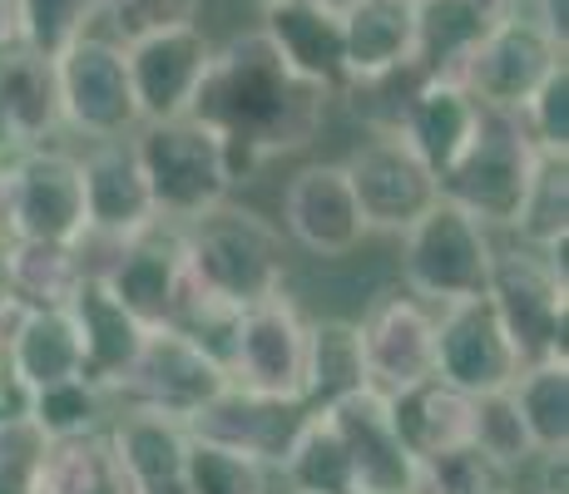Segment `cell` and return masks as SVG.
I'll list each match as a JSON object with an SVG mask.
<instances>
[{
  "mask_svg": "<svg viewBox=\"0 0 569 494\" xmlns=\"http://www.w3.org/2000/svg\"><path fill=\"white\" fill-rule=\"evenodd\" d=\"M327 104L332 94L322 84L302 80L262 30H248L208 54L189 119L213 129L233 179H243L278 153L308 149L327 124Z\"/></svg>",
  "mask_w": 569,
  "mask_h": 494,
  "instance_id": "1",
  "label": "cell"
},
{
  "mask_svg": "<svg viewBox=\"0 0 569 494\" xmlns=\"http://www.w3.org/2000/svg\"><path fill=\"white\" fill-rule=\"evenodd\" d=\"M183 248V282L208 302H223L233 312H248L258 302H272L288 288V248L282 233L258 218L253 208H213L179 228Z\"/></svg>",
  "mask_w": 569,
  "mask_h": 494,
  "instance_id": "2",
  "label": "cell"
},
{
  "mask_svg": "<svg viewBox=\"0 0 569 494\" xmlns=\"http://www.w3.org/2000/svg\"><path fill=\"white\" fill-rule=\"evenodd\" d=\"M129 144H134L139 173L149 183L159 223H169V228H183L193 218L223 208L238 183L218 134L189 114L163 119V124H139L129 134Z\"/></svg>",
  "mask_w": 569,
  "mask_h": 494,
  "instance_id": "3",
  "label": "cell"
},
{
  "mask_svg": "<svg viewBox=\"0 0 569 494\" xmlns=\"http://www.w3.org/2000/svg\"><path fill=\"white\" fill-rule=\"evenodd\" d=\"M490 268H496V243L480 218L456 208L451 198H436L421 218L401 233V278L416 302H470L486 296Z\"/></svg>",
  "mask_w": 569,
  "mask_h": 494,
  "instance_id": "4",
  "label": "cell"
},
{
  "mask_svg": "<svg viewBox=\"0 0 569 494\" xmlns=\"http://www.w3.org/2000/svg\"><path fill=\"white\" fill-rule=\"evenodd\" d=\"M486 302L496 306L520 366L535 361H565L569 332V278H565V248L560 252H530V248H496Z\"/></svg>",
  "mask_w": 569,
  "mask_h": 494,
  "instance_id": "5",
  "label": "cell"
},
{
  "mask_svg": "<svg viewBox=\"0 0 569 494\" xmlns=\"http://www.w3.org/2000/svg\"><path fill=\"white\" fill-rule=\"evenodd\" d=\"M540 153L530 149L520 119L486 109L476 124V139L466 144V153L441 173V198H451L456 208H466L470 218H480L486 228H510L530 173Z\"/></svg>",
  "mask_w": 569,
  "mask_h": 494,
  "instance_id": "6",
  "label": "cell"
},
{
  "mask_svg": "<svg viewBox=\"0 0 569 494\" xmlns=\"http://www.w3.org/2000/svg\"><path fill=\"white\" fill-rule=\"evenodd\" d=\"M84 179L80 159L64 149H26L6 159L0 233L16 243H80L84 238Z\"/></svg>",
  "mask_w": 569,
  "mask_h": 494,
  "instance_id": "7",
  "label": "cell"
},
{
  "mask_svg": "<svg viewBox=\"0 0 569 494\" xmlns=\"http://www.w3.org/2000/svg\"><path fill=\"white\" fill-rule=\"evenodd\" d=\"M54 84H60V119L64 129L100 139H129L139 129L134 84H129L124 46H114L100 30H84L54 54Z\"/></svg>",
  "mask_w": 569,
  "mask_h": 494,
  "instance_id": "8",
  "label": "cell"
},
{
  "mask_svg": "<svg viewBox=\"0 0 569 494\" xmlns=\"http://www.w3.org/2000/svg\"><path fill=\"white\" fill-rule=\"evenodd\" d=\"M223 386H228V371L213 356H203L173 326H159V332L144 336L134 371L114 391V411H154V415H173V421H189Z\"/></svg>",
  "mask_w": 569,
  "mask_h": 494,
  "instance_id": "9",
  "label": "cell"
},
{
  "mask_svg": "<svg viewBox=\"0 0 569 494\" xmlns=\"http://www.w3.org/2000/svg\"><path fill=\"white\" fill-rule=\"evenodd\" d=\"M565 64V50L535 26L530 16H506L486 30V40L466 60L461 84L476 94L480 109H500V114H520L525 99L540 90L555 70Z\"/></svg>",
  "mask_w": 569,
  "mask_h": 494,
  "instance_id": "10",
  "label": "cell"
},
{
  "mask_svg": "<svg viewBox=\"0 0 569 494\" xmlns=\"http://www.w3.org/2000/svg\"><path fill=\"white\" fill-rule=\"evenodd\" d=\"M436 376L470 401L516 386L520 356L486 296L436 306Z\"/></svg>",
  "mask_w": 569,
  "mask_h": 494,
  "instance_id": "11",
  "label": "cell"
},
{
  "mask_svg": "<svg viewBox=\"0 0 569 494\" xmlns=\"http://www.w3.org/2000/svg\"><path fill=\"white\" fill-rule=\"evenodd\" d=\"M352 179L357 208H362L367 233H407L416 218L441 198V183L397 134H371L357 153L342 159Z\"/></svg>",
  "mask_w": 569,
  "mask_h": 494,
  "instance_id": "12",
  "label": "cell"
},
{
  "mask_svg": "<svg viewBox=\"0 0 569 494\" xmlns=\"http://www.w3.org/2000/svg\"><path fill=\"white\" fill-rule=\"evenodd\" d=\"M302 366H308V316L298 302L272 296L238 316V336L228 351V381L258 395H302Z\"/></svg>",
  "mask_w": 569,
  "mask_h": 494,
  "instance_id": "13",
  "label": "cell"
},
{
  "mask_svg": "<svg viewBox=\"0 0 569 494\" xmlns=\"http://www.w3.org/2000/svg\"><path fill=\"white\" fill-rule=\"evenodd\" d=\"M308 415L312 411L302 401L258 395V391H243V386L228 381L213 401L199 405V411L183 421V431H189L193 441L238 450V455L258 460L262 470H278L282 460H288V450H292V441H298V431H302Z\"/></svg>",
  "mask_w": 569,
  "mask_h": 494,
  "instance_id": "14",
  "label": "cell"
},
{
  "mask_svg": "<svg viewBox=\"0 0 569 494\" xmlns=\"http://www.w3.org/2000/svg\"><path fill=\"white\" fill-rule=\"evenodd\" d=\"M367 361V391L397 395L416 381L436 376V312L416 296L387 292L357 322Z\"/></svg>",
  "mask_w": 569,
  "mask_h": 494,
  "instance_id": "15",
  "label": "cell"
},
{
  "mask_svg": "<svg viewBox=\"0 0 569 494\" xmlns=\"http://www.w3.org/2000/svg\"><path fill=\"white\" fill-rule=\"evenodd\" d=\"M282 228L312 258H347L352 248H362L367 223L342 163L322 159L292 173L282 189Z\"/></svg>",
  "mask_w": 569,
  "mask_h": 494,
  "instance_id": "16",
  "label": "cell"
},
{
  "mask_svg": "<svg viewBox=\"0 0 569 494\" xmlns=\"http://www.w3.org/2000/svg\"><path fill=\"white\" fill-rule=\"evenodd\" d=\"M104 292L134 316L139 326L159 332L173 322V306L183 296V248H179V228L154 223L139 238L119 243V252L109 258V268L100 272Z\"/></svg>",
  "mask_w": 569,
  "mask_h": 494,
  "instance_id": "17",
  "label": "cell"
},
{
  "mask_svg": "<svg viewBox=\"0 0 569 494\" xmlns=\"http://www.w3.org/2000/svg\"><path fill=\"white\" fill-rule=\"evenodd\" d=\"M208 54H213V46H208L203 26L163 30V36L139 40V46H124L139 124H163V119L189 114L199 80L208 70Z\"/></svg>",
  "mask_w": 569,
  "mask_h": 494,
  "instance_id": "18",
  "label": "cell"
},
{
  "mask_svg": "<svg viewBox=\"0 0 569 494\" xmlns=\"http://www.w3.org/2000/svg\"><path fill=\"white\" fill-rule=\"evenodd\" d=\"M317 415L332 421L337 441H342L347 460H352L357 494H416V470L421 465L411 460V450L401 445L397 425H391L387 395L357 391Z\"/></svg>",
  "mask_w": 569,
  "mask_h": 494,
  "instance_id": "19",
  "label": "cell"
},
{
  "mask_svg": "<svg viewBox=\"0 0 569 494\" xmlns=\"http://www.w3.org/2000/svg\"><path fill=\"white\" fill-rule=\"evenodd\" d=\"M80 179H84V233L104 238V243H129L144 228L159 223L149 183L139 173L134 144L129 139H100L80 153Z\"/></svg>",
  "mask_w": 569,
  "mask_h": 494,
  "instance_id": "20",
  "label": "cell"
},
{
  "mask_svg": "<svg viewBox=\"0 0 569 494\" xmlns=\"http://www.w3.org/2000/svg\"><path fill=\"white\" fill-rule=\"evenodd\" d=\"M54 129H64L54 60L26 46L0 50V159L40 149Z\"/></svg>",
  "mask_w": 569,
  "mask_h": 494,
  "instance_id": "21",
  "label": "cell"
},
{
  "mask_svg": "<svg viewBox=\"0 0 569 494\" xmlns=\"http://www.w3.org/2000/svg\"><path fill=\"white\" fill-rule=\"evenodd\" d=\"M70 322L80 332V356H84V381H94L100 391L114 395L124 386V376L134 371L139 351H144L149 326H139L114 296L104 292L100 278H84L80 292L70 296Z\"/></svg>",
  "mask_w": 569,
  "mask_h": 494,
  "instance_id": "22",
  "label": "cell"
},
{
  "mask_svg": "<svg viewBox=\"0 0 569 494\" xmlns=\"http://www.w3.org/2000/svg\"><path fill=\"white\" fill-rule=\"evenodd\" d=\"M480 114H486V109L476 104V94H470L461 80H426L411 99L407 119H401L397 139L436 173V183H441V173L451 169L466 153L470 139H476Z\"/></svg>",
  "mask_w": 569,
  "mask_h": 494,
  "instance_id": "23",
  "label": "cell"
},
{
  "mask_svg": "<svg viewBox=\"0 0 569 494\" xmlns=\"http://www.w3.org/2000/svg\"><path fill=\"white\" fill-rule=\"evenodd\" d=\"M262 36L278 46V54L302 74L322 84L332 99L347 90V50H342V16L312 6V0H288V6L262 10Z\"/></svg>",
  "mask_w": 569,
  "mask_h": 494,
  "instance_id": "24",
  "label": "cell"
},
{
  "mask_svg": "<svg viewBox=\"0 0 569 494\" xmlns=\"http://www.w3.org/2000/svg\"><path fill=\"white\" fill-rule=\"evenodd\" d=\"M10 381H16L20 401L60 381L84 376V356H80V332H74L70 312L50 306V312H20L10 322Z\"/></svg>",
  "mask_w": 569,
  "mask_h": 494,
  "instance_id": "25",
  "label": "cell"
},
{
  "mask_svg": "<svg viewBox=\"0 0 569 494\" xmlns=\"http://www.w3.org/2000/svg\"><path fill=\"white\" fill-rule=\"evenodd\" d=\"M391 425H397L401 445L411 450V460H436L446 450L470 445V415H476V401L461 395L456 386H446L441 376H426L416 386L387 395Z\"/></svg>",
  "mask_w": 569,
  "mask_h": 494,
  "instance_id": "26",
  "label": "cell"
},
{
  "mask_svg": "<svg viewBox=\"0 0 569 494\" xmlns=\"http://www.w3.org/2000/svg\"><path fill=\"white\" fill-rule=\"evenodd\" d=\"M347 84L416 64V0H357L342 10Z\"/></svg>",
  "mask_w": 569,
  "mask_h": 494,
  "instance_id": "27",
  "label": "cell"
},
{
  "mask_svg": "<svg viewBox=\"0 0 569 494\" xmlns=\"http://www.w3.org/2000/svg\"><path fill=\"white\" fill-rule=\"evenodd\" d=\"M109 441L139 494H183V450H189L183 421L154 411H114Z\"/></svg>",
  "mask_w": 569,
  "mask_h": 494,
  "instance_id": "28",
  "label": "cell"
},
{
  "mask_svg": "<svg viewBox=\"0 0 569 494\" xmlns=\"http://www.w3.org/2000/svg\"><path fill=\"white\" fill-rule=\"evenodd\" d=\"M30 494H139L109 431L46 441Z\"/></svg>",
  "mask_w": 569,
  "mask_h": 494,
  "instance_id": "29",
  "label": "cell"
},
{
  "mask_svg": "<svg viewBox=\"0 0 569 494\" xmlns=\"http://www.w3.org/2000/svg\"><path fill=\"white\" fill-rule=\"evenodd\" d=\"M367 391V361H362V336L357 322L342 316H322L308 322V366H302V395L308 411H327V405L347 401V395Z\"/></svg>",
  "mask_w": 569,
  "mask_h": 494,
  "instance_id": "30",
  "label": "cell"
},
{
  "mask_svg": "<svg viewBox=\"0 0 569 494\" xmlns=\"http://www.w3.org/2000/svg\"><path fill=\"white\" fill-rule=\"evenodd\" d=\"M490 20L466 0H416V70L426 80H461Z\"/></svg>",
  "mask_w": 569,
  "mask_h": 494,
  "instance_id": "31",
  "label": "cell"
},
{
  "mask_svg": "<svg viewBox=\"0 0 569 494\" xmlns=\"http://www.w3.org/2000/svg\"><path fill=\"white\" fill-rule=\"evenodd\" d=\"M80 282H84V268L74 243H16L10 238V302L20 312L70 306Z\"/></svg>",
  "mask_w": 569,
  "mask_h": 494,
  "instance_id": "32",
  "label": "cell"
},
{
  "mask_svg": "<svg viewBox=\"0 0 569 494\" xmlns=\"http://www.w3.org/2000/svg\"><path fill=\"white\" fill-rule=\"evenodd\" d=\"M510 401H516L535 455H569V361L520 366Z\"/></svg>",
  "mask_w": 569,
  "mask_h": 494,
  "instance_id": "33",
  "label": "cell"
},
{
  "mask_svg": "<svg viewBox=\"0 0 569 494\" xmlns=\"http://www.w3.org/2000/svg\"><path fill=\"white\" fill-rule=\"evenodd\" d=\"M516 238L530 252H560L569 243V159L540 153L530 173V189H525L516 208Z\"/></svg>",
  "mask_w": 569,
  "mask_h": 494,
  "instance_id": "34",
  "label": "cell"
},
{
  "mask_svg": "<svg viewBox=\"0 0 569 494\" xmlns=\"http://www.w3.org/2000/svg\"><path fill=\"white\" fill-rule=\"evenodd\" d=\"M278 475L288 480V494H357L352 460H347L342 441H337L327 415H308L292 441L288 460L278 465Z\"/></svg>",
  "mask_w": 569,
  "mask_h": 494,
  "instance_id": "35",
  "label": "cell"
},
{
  "mask_svg": "<svg viewBox=\"0 0 569 494\" xmlns=\"http://www.w3.org/2000/svg\"><path fill=\"white\" fill-rule=\"evenodd\" d=\"M20 411H26V421L36 425L46 441H70V435L109 431V421H114V395L100 391L94 381L74 376V381H60V386L26 395Z\"/></svg>",
  "mask_w": 569,
  "mask_h": 494,
  "instance_id": "36",
  "label": "cell"
},
{
  "mask_svg": "<svg viewBox=\"0 0 569 494\" xmlns=\"http://www.w3.org/2000/svg\"><path fill=\"white\" fill-rule=\"evenodd\" d=\"M416 494H516V475L490 455H480L476 445H461L436 460H421Z\"/></svg>",
  "mask_w": 569,
  "mask_h": 494,
  "instance_id": "37",
  "label": "cell"
},
{
  "mask_svg": "<svg viewBox=\"0 0 569 494\" xmlns=\"http://www.w3.org/2000/svg\"><path fill=\"white\" fill-rule=\"evenodd\" d=\"M183 494H268V470L238 450L189 435L183 450Z\"/></svg>",
  "mask_w": 569,
  "mask_h": 494,
  "instance_id": "38",
  "label": "cell"
},
{
  "mask_svg": "<svg viewBox=\"0 0 569 494\" xmlns=\"http://www.w3.org/2000/svg\"><path fill=\"white\" fill-rule=\"evenodd\" d=\"M199 16L203 0H100V10H94V20H104L100 36H109L114 46H139L163 30L199 26Z\"/></svg>",
  "mask_w": 569,
  "mask_h": 494,
  "instance_id": "39",
  "label": "cell"
},
{
  "mask_svg": "<svg viewBox=\"0 0 569 494\" xmlns=\"http://www.w3.org/2000/svg\"><path fill=\"white\" fill-rule=\"evenodd\" d=\"M94 10H100V0H16L20 46L54 60L70 40L94 30Z\"/></svg>",
  "mask_w": 569,
  "mask_h": 494,
  "instance_id": "40",
  "label": "cell"
},
{
  "mask_svg": "<svg viewBox=\"0 0 569 494\" xmlns=\"http://www.w3.org/2000/svg\"><path fill=\"white\" fill-rule=\"evenodd\" d=\"M470 445H476L480 455H490L496 465H506L510 475L535 460V445H530V435H525L520 411H516V401H510V391L476 395V415H470Z\"/></svg>",
  "mask_w": 569,
  "mask_h": 494,
  "instance_id": "41",
  "label": "cell"
},
{
  "mask_svg": "<svg viewBox=\"0 0 569 494\" xmlns=\"http://www.w3.org/2000/svg\"><path fill=\"white\" fill-rule=\"evenodd\" d=\"M516 119H520V129H525V139H530L535 153L569 159V60L525 99V109Z\"/></svg>",
  "mask_w": 569,
  "mask_h": 494,
  "instance_id": "42",
  "label": "cell"
},
{
  "mask_svg": "<svg viewBox=\"0 0 569 494\" xmlns=\"http://www.w3.org/2000/svg\"><path fill=\"white\" fill-rule=\"evenodd\" d=\"M40 455H46V435L26 421V411L0 415V494H30Z\"/></svg>",
  "mask_w": 569,
  "mask_h": 494,
  "instance_id": "43",
  "label": "cell"
},
{
  "mask_svg": "<svg viewBox=\"0 0 569 494\" xmlns=\"http://www.w3.org/2000/svg\"><path fill=\"white\" fill-rule=\"evenodd\" d=\"M530 20L555 40L560 50H569V0H535Z\"/></svg>",
  "mask_w": 569,
  "mask_h": 494,
  "instance_id": "44",
  "label": "cell"
},
{
  "mask_svg": "<svg viewBox=\"0 0 569 494\" xmlns=\"http://www.w3.org/2000/svg\"><path fill=\"white\" fill-rule=\"evenodd\" d=\"M20 316V306L16 312H0V415H16L20 411V391H16V381H10V356H6V342H10V322Z\"/></svg>",
  "mask_w": 569,
  "mask_h": 494,
  "instance_id": "45",
  "label": "cell"
},
{
  "mask_svg": "<svg viewBox=\"0 0 569 494\" xmlns=\"http://www.w3.org/2000/svg\"><path fill=\"white\" fill-rule=\"evenodd\" d=\"M20 46V26H16V0H0V50Z\"/></svg>",
  "mask_w": 569,
  "mask_h": 494,
  "instance_id": "46",
  "label": "cell"
},
{
  "mask_svg": "<svg viewBox=\"0 0 569 494\" xmlns=\"http://www.w3.org/2000/svg\"><path fill=\"white\" fill-rule=\"evenodd\" d=\"M0 312H16L10 302V238L0 233Z\"/></svg>",
  "mask_w": 569,
  "mask_h": 494,
  "instance_id": "47",
  "label": "cell"
},
{
  "mask_svg": "<svg viewBox=\"0 0 569 494\" xmlns=\"http://www.w3.org/2000/svg\"><path fill=\"white\" fill-rule=\"evenodd\" d=\"M466 6H476L490 26H496V20H506V16H516V0H466Z\"/></svg>",
  "mask_w": 569,
  "mask_h": 494,
  "instance_id": "48",
  "label": "cell"
},
{
  "mask_svg": "<svg viewBox=\"0 0 569 494\" xmlns=\"http://www.w3.org/2000/svg\"><path fill=\"white\" fill-rule=\"evenodd\" d=\"M312 6H322V10H332V16H342V10L357 6V0H312Z\"/></svg>",
  "mask_w": 569,
  "mask_h": 494,
  "instance_id": "49",
  "label": "cell"
},
{
  "mask_svg": "<svg viewBox=\"0 0 569 494\" xmlns=\"http://www.w3.org/2000/svg\"><path fill=\"white\" fill-rule=\"evenodd\" d=\"M0 198H6V159H0Z\"/></svg>",
  "mask_w": 569,
  "mask_h": 494,
  "instance_id": "50",
  "label": "cell"
},
{
  "mask_svg": "<svg viewBox=\"0 0 569 494\" xmlns=\"http://www.w3.org/2000/svg\"><path fill=\"white\" fill-rule=\"evenodd\" d=\"M258 6H262V10H272V6H288V0H258Z\"/></svg>",
  "mask_w": 569,
  "mask_h": 494,
  "instance_id": "51",
  "label": "cell"
}]
</instances>
